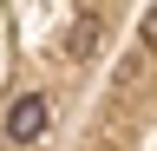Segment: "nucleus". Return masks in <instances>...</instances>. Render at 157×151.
<instances>
[{
  "label": "nucleus",
  "mask_w": 157,
  "mask_h": 151,
  "mask_svg": "<svg viewBox=\"0 0 157 151\" xmlns=\"http://www.w3.org/2000/svg\"><path fill=\"white\" fill-rule=\"evenodd\" d=\"M46 125H52V105L39 99V92H26V99L13 105V118H7V131H13L20 145H33V138H46Z\"/></svg>",
  "instance_id": "obj_1"
},
{
  "label": "nucleus",
  "mask_w": 157,
  "mask_h": 151,
  "mask_svg": "<svg viewBox=\"0 0 157 151\" xmlns=\"http://www.w3.org/2000/svg\"><path fill=\"white\" fill-rule=\"evenodd\" d=\"M137 33H144V46H151V53H157V7H151V13H144V26H137Z\"/></svg>",
  "instance_id": "obj_2"
}]
</instances>
